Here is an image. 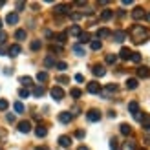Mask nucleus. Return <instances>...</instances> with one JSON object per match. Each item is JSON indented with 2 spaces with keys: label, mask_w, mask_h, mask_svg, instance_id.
<instances>
[{
  "label": "nucleus",
  "mask_w": 150,
  "mask_h": 150,
  "mask_svg": "<svg viewBox=\"0 0 150 150\" xmlns=\"http://www.w3.org/2000/svg\"><path fill=\"white\" fill-rule=\"evenodd\" d=\"M130 35L134 37V42L136 44H141L145 39H146V35H148V31L143 28V26H132V29H130Z\"/></svg>",
  "instance_id": "f257e3e1"
},
{
  "label": "nucleus",
  "mask_w": 150,
  "mask_h": 150,
  "mask_svg": "<svg viewBox=\"0 0 150 150\" xmlns=\"http://www.w3.org/2000/svg\"><path fill=\"white\" fill-rule=\"evenodd\" d=\"M88 121H92V123H97V121H101V112L97 110V108H92V110H88Z\"/></svg>",
  "instance_id": "f03ea898"
},
{
  "label": "nucleus",
  "mask_w": 150,
  "mask_h": 150,
  "mask_svg": "<svg viewBox=\"0 0 150 150\" xmlns=\"http://www.w3.org/2000/svg\"><path fill=\"white\" fill-rule=\"evenodd\" d=\"M50 93H51V97H53L55 101H62V97H64V90L61 88V86H53L50 90Z\"/></svg>",
  "instance_id": "7ed1b4c3"
},
{
  "label": "nucleus",
  "mask_w": 150,
  "mask_h": 150,
  "mask_svg": "<svg viewBox=\"0 0 150 150\" xmlns=\"http://www.w3.org/2000/svg\"><path fill=\"white\" fill-rule=\"evenodd\" d=\"M86 90H88V93H101V84L97 81H92V82H88Z\"/></svg>",
  "instance_id": "20e7f679"
},
{
  "label": "nucleus",
  "mask_w": 150,
  "mask_h": 150,
  "mask_svg": "<svg viewBox=\"0 0 150 150\" xmlns=\"http://www.w3.org/2000/svg\"><path fill=\"white\" fill-rule=\"evenodd\" d=\"M71 119H73V114H71V112H61V114H59V121H61L62 125L71 123Z\"/></svg>",
  "instance_id": "39448f33"
},
{
  "label": "nucleus",
  "mask_w": 150,
  "mask_h": 150,
  "mask_svg": "<svg viewBox=\"0 0 150 150\" xmlns=\"http://www.w3.org/2000/svg\"><path fill=\"white\" fill-rule=\"evenodd\" d=\"M137 77L139 79H150V68L148 66H139L137 68Z\"/></svg>",
  "instance_id": "423d86ee"
},
{
  "label": "nucleus",
  "mask_w": 150,
  "mask_h": 150,
  "mask_svg": "<svg viewBox=\"0 0 150 150\" xmlns=\"http://www.w3.org/2000/svg\"><path fill=\"white\" fill-rule=\"evenodd\" d=\"M92 73L95 75V77H104V75H106V70H104L103 64H95L92 68Z\"/></svg>",
  "instance_id": "0eeeda50"
},
{
  "label": "nucleus",
  "mask_w": 150,
  "mask_h": 150,
  "mask_svg": "<svg viewBox=\"0 0 150 150\" xmlns=\"http://www.w3.org/2000/svg\"><path fill=\"white\" fill-rule=\"evenodd\" d=\"M145 17H146V13H145L143 7H136V9L132 11V18L134 20H141V18H145Z\"/></svg>",
  "instance_id": "6e6552de"
},
{
  "label": "nucleus",
  "mask_w": 150,
  "mask_h": 150,
  "mask_svg": "<svg viewBox=\"0 0 150 150\" xmlns=\"http://www.w3.org/2000/svg\"><path fill=\"white\" fill-rule=\"evenodd\" d=\"M18 132H20V134L31 132V123H29V121H20V123H18Z\"/></svg>",
  "instance_id": "1a4fd4ad"
},
{
  "label": "nucleus",
  "mask_w": 150,
  "mask_h": 150,
  "mask_svg": "<svg viewBox=\"0 0 150 150\" xmlns=\"http://www.w3.org/2000/svg\"><path fill=\"white\" fill-rule=\"evenodd\" d=\"M20 51H22V48L18 46V44H13V46H9V50H7V55L9 57H18Z\"/></svg>",
  "instance_id": "9d476101"
},
{
  "label": "nucleus",
  "mask_w": 150,
  "mask_h": 150,
  "mask_svg": "<svg viewBox=\"0 0 150 150\" xmlns=\"http://www.w3.org/2000/svg\"><path fill=\"white\" fill-rule=\"evenodd\" d=\"M128 112H130L132 115L139 114V103H137V101H130V103H128Z\"/></svg>",
  "instance_id": "9b49d317"
},
{
  "label": "nucleus",
  "mask_w": 150,
  "mask_h": 150,
  "mask_svg": "<svg viewBox=\"0 0 150 150\" xmlns=\"http://www.w3.org/2000/svg\"><path fill=\"white\" fill-rule=\"evenodd\" d=\"M6 22H7V24H17V22H18V13L17 11H13V13H9V15H7V17H6Z\"/></svg>",
  "instance_id": "f8f14e48"
},
{
  "label": "nucleus",
  "mask_w": 150,
  "mask_h": 150,
  "mask_svg": "<svg viewBox=\"0 0 150 150\" xmlns=\"http://www.w3.org/2000/svg\"><path fill=\"white\" fill-rule=\"evenodd\" d=\"M119 57H121L123 61H130V57H132L130 48H121V51H119Z\"/></svg>",
  "instance_id": "ddd939ff"
},
{
  "label": "nucleus",
  "mask_w": 150,
  "mask_h": 150,
  "mask_svg": "<svg viewBox=\"0 0 150 150\" xmlns=\"http://www.w3.org/2000/svg\"><path fill=\"white\" fill-rule=\"evenodd\" d=\"M35 136L37 137H46L48 136V128H46V126H37V128H35Z\"/></svg>",
  "instance_id": "4468645a"
},
{
  "label": "nucleus",
  "mask_w": 150,
  "mask_h": 150,
  "mask_svg": "<svg viewBox=\"0 0 150 150\" xmlns=\"http://www.w3.org/2000/svg\"><path fill=\"white\" fill-rule=\"evenodd\" d=\"M55 15H70V7L64 6V4L57 6V7H55Z\"/></svg>",
  "instance_id": "2eb2a0df"
},
{
  "label": "nucleus",
  "mask_w": 150,
  "mask_h": 150,
  "mask_svg": "<svg viewBox=\"0 0 150 150\" xmlns=\"http://www.w3.org/2000/svg\"><path fill=\"white\" fill-rule=\"evenodd\" d=\"M59 145L64 146V148H68L71 145V137L70 136H61V137H59Z\"/></svg>",
  "instance_id": "dca6fc26"
},
{
  "label": "nucleus",
  "mask_w": 150,
  "mask_h": 150,
  "mask_svg": "<svg viewBox=\"0 0 150 150\" xmlns=\"http://www.w3.org/2000/svg\"><path fill=\"white\" fill-rule=\"evenodd\" d=\"M79 42H81V44L92 42V35H90V33H86V31H82V33L79 35Z\"/></svg>",
  "instance_id": "f3484780"
},
{
  "label": "nucleus",
  "mask_w": 150,
  "mask_h": 150,
  "mask_svg": "<svg viewBox=\"0 0 150 150\" xmlns=\"http://www.w3.org/2000/svg\"><path fill=\"white\" fill-rule=\"evenodd\" d=\"M125 39H126V33L121 31V29H117V31L114 33V40H115V42H123Z\"/></svg>",
  "instance_id": "a211bd4d"
},
{
  "label": "nucleus",
  "mask_w": 150,
  "mask_h": 150,
  "mask_svg": "<svg viewBox=\"0 0 150 150\" xmlns=\"http://www.w3.org/2000/svg\"><path fill=\"white\" fill-rule=\"evenodd\" d=\"M44 66H46V68H53V66H57V61L51 55H48L46 59H44Z\"/></svg>",
  "instance_id": "6ab92c4d"
},
{
  "label": "nucleus",
  "mask_w": 150,
  "mask_h": 150,
  "mask_svg": "<svg viewBox=\"0 0 150 150\" xmlns=\"http://www.w3.org/2000/svg\"><path fill=\"white\" fill-rule=\"evenodd\" d=\"M18 81H20V84L24 86V88H28V86H31V84H33V79H31V77H28V75H24V77H20Z\"/></svg>",
  "instance_id": "aec40b11"
},
{
  "label": "nucleus",
  "mask_w": 150,
  "mask_h": 150,
  "mask_svg": "<svg viewBox=\"0 0 150 150\" xmlns=\"http://www.w3.org/2000/svg\"><path fill=\"white\" fill-rule=\"evenodd\" d=\"M137 84H139V81L137 79H126V88H128V90H136L137 88Z\"/></svg>",
  "instance_id": "412c9836"
},
{
  "label": "nucleus",
  "mask_w": 150,
  "mask_h": 150,
  "mask_svg": "<svg viewBox=\"0 0 150 150\" xmlns=\"http://www.w3.org/2000/svg\"><path fill=\"white\" fill-rule=\"evenodd\" d=\"M119 130H121V134H123V136H130V134H132L130 125H126V123H123L121 126H119Z\"/></svg>",
  "instance_id": "4be33fe9"
},
{
  "label": "nucleus",
  "mask_w": 150,
  "mask_h": 150,
  "mask_svg": "<svg viewBox=\"0 0 150 150\" xmlns=\"http://www.w3.org/2000/svg\"><path fill=\"white\" fill-rule=\"evenodd\" d=\"M73 53L79 55V57H82V55H86V51H84V48H82L81 44H75V46H73Z\"/></svg>",
  "instance_id": "5701e85b"
},
{
  "label": "nucleus",
  "mask_w": 150,
  "mask_h": 150,
  "mask_svg": "<svg viewBox=\"0 0 150 150\" xmlns=\"http://www.w3.org/2000/svg\"><path fill=\"white\" fill-rule=\"evenodd\" d=\"M90 48H92L93 51H99V50L103 48V44H101V40H99V39H95V40L90 42Z\"/></svg>",
  "instance_id": "b1692460"
},
{
  "label": "nucleus",
  "mask_w": 150,
  "mask_h": 150,
  "mask_svg": "<svg viewBox=\"0 0 150 150\" xmlns=\"http://www.w3.org/2000/svg\"><path fill=\"white\" fill-rule=\"evenodd\" d=\"M112 17H114V11H112V9H104L101 13V20H110Z\"/></svg>",
  "instance_id": "393cba45"
},
{
  "label": "nucleus",
  "mask_w": 150,
  "mask_h": 150,
  "mask_svg": "<svg viewBox=\"0 0 150 150\" xmlns=\"http://www.w3.org/2000/svg\"><path fill=\"white\" fill-rule=\"evenodd\" d=\"M97 37H99V39H106V37H110V29H106V28L99 29V31H97Z\"/></svg>",
  "instance_id": "a878e982"
},
{
  "label": "nucleus",
  "mask_w": 150,
  "mask_h": 150,
  "mask_svg": "<svg viewBox=\"0 0 150 150\" xmlns=\"http://www.w3.org/2000/svg\"><path fill=\"white\" fill-rule=\"evenodd\" d=\"M121 150H136V143L134 141H126V143H123Z\"/></svg>",
  "instance_id": "bb28decb"
},
{
  "label": "nucleus",
  "mask_w": 150,
  "mask_h": 150,
  "mask_svg": "<svg viewBox=\"0 0 150 150\" xmlns=\"http://www.w3.org/2000/svg\"><path fill=\"white\" fill-rule=\"evenodd\" d=\"M117 90H119L117 84H106V88H104L103 92H106V93H114V92H117Z\"/></svg>",
  "instance_id": "cd10ccee"
},
{
  "label": "nucleus",
  "mask_w": 150,
  "mask_h": 150,
  "mask_svg": "<svg viewBox=\"0 0 150 150\" xmlns=\"http://www.w3.org/2000/svg\"><path fill=\"white\" fill-rule=\"evenodd\" d=\"M15 39H17V40H24L26 39V31H24V29H17V31H15Z\"/></svg>",
  "instance_id": "c85d7f7f"
},
{
  "label": "nucleus",
  "mask_w": 150,
  "mask_h": 150,
  "mask_svg": "<svg viewBox=\"0 0 150 150\" xmlns=\"http://www.w3.org/2000/svg\"><path fill=\"white\" fill-rule=\"evenodd\" d=\"M44 92H46V90H44V86H35L33 95H35V97H42V95H44Z\"/></svg>",
  "instance_id": "c756f323"
},
{
  "label": "nucleus",
  "mask_w": 150,
  "mask_h": 150,
  "mask_svg": "<svg viewBox=\"0 0 150 150\" xmlns=\"http://www.w3.org/2000/svg\"><path fill=\"white\" fill-rule=\"evenodd\" d=\"M37 81H39V82H46L48 81V73L46 71H39V73H37Z\"/></svg>",
  "instance_id": "7c9ffc66"
},
{
  "label": "nucleus",
  "mask_w": 150,
  "mask_h": 150,
  "mask_svg": "<svg viewBox=\"0 0 150 150\" xmlns=\"http://www.w3.org/2000/svg\"><path fill=\"white\" fill-rule=\"evenodd\" d=\"M104 61H106V64H115V61H117V55H114V53H108Z\"/></svg>",
  "instance_id": "2f4dec72"
},
{
  "label": "nucleus",
  "mask_w": 150,
  "mask_h": 150,
  "mask_svg": "<svg viewBox=\"0 0 150 150\" xmlns=\"http://www.w3.org/2000/svg\"><path fill=\"white\" fill-rule=\"evenodd\" d=\"M66 37H68V33H66V31H62V33H59V35H55V40L57 42H66Z\"/></svg>",
  "instance_id": "473e14b6"
},
{
  "label": "nucleus",
  "mask_w": 150,
  "mask_h": 150,
  "mask_svg": "<svg viewBox=\"0 0 150 150\" xmlns=\"http://www.w3.org/2000/svg\"><path fill=\"white\" fill-rule=\"evenodd\" d=\"M57 82H61V84H68V82H70V77H68V75H59V77H57Z\"/></svg>",
  "instance_id": "72a5a7b5"
},
{
  "label": "nucleus",
  "mask_w": 150,
  "mask_h": 150,
  "mask_svg": "<svg viewBox=\"0 0 150 150\" xmlns=\"http://www.w3.org/2000/svg\"><path fill=\"white\" fill-rule=\"evenodd\" d=\"M13 108H15V112H17V114H22V112H24V104H22L20 101H17Z\"/></svg>",
  "instance_id": "f704fd0d"
},
{
  "label": "nucleus",
  "mask_w": 150,
  "mask_h": 150,
  "mask_svg": "<svg viewBox=\"0 0 150 150\" xmlns=\"http://www.w3.org/2000/svg\"><path fill=\"white\" fill-rule=\"evenodd\" d=\"M70 93H71V97H73V99H79V97L82 95V92H81L79 88H71V92H70Z\"/></svg>",
  "instance_id": "c9c22d12"
},
{
  "label": "nucleus",
  "mask_w": 150,
  "mask_h": 150,
  "mask_svg": "<svg viewBox=\"0 0 150 150\" xmlns=\"http://www.w3.org/2000/svg\"><path fill=\"white\" fill-rule=\"evenodd\" d=\"M40 48H42V42H40V40H33V42H31V50H33V51H39Z\"/></svg>",
  "instance_id": "e433bc0d"
},
{
  "label": "nucleus",
  "mask_w": 150,
  "mask_h": 150,
  "mask_svg": "<svg viewBox=\"0 0 150 150\" xmlns=\"http://www.w3.org/2000/svg\"><path fill=\"white\" fill-rule=\"evenodd\" d=\"M130 61H132V62H136V64H139V62H141V53H137V51H136V53H132Z\"/></svg>",
  "instance_id": "4c0bfd02"
},
{
  "label": "nucleus",
  "mask_w": 150,
  "mask_h": 150,
  "mask_svg": "<svg viewBox=\"0 0 150 150\" xmlns=\"http://www.w3.org/2000/svg\"><path fill=\"white\" fill-rule=\"evenodd\" d=\"M18 95L22 97V99H26V97L29 95V90H28V88H20V90H18Z\"/></svg>",
  "instance_id": "58836bf2"
},
{
  "label": "nucleus",
  "mask_w": 150,
  "mask_h": 150,
  "mask_svg": "<svg viewBox=\"0 0 150 150\" xmlns=\"http://www.w3.org/2000/svg\"><path fill=\"white\" fill-rule=\"evenodd\" d=\"M70 33H71V35H75V37H79L82 31H81V28H79V26H73V28L70 29Z\"/></svg>",
  "instance_id": "ea45409f"
},
{
  "label": "nucleus",
  "mask_w": 150,
  "mask_h": 150,
  "mask_svg": "<svg viewBox=\"0 0 150 150\" xmlns=\"http://www.w3.org/2000/svg\"><path fill=\"white\" fill-rule=\"evenodd\" d=\"M117 148H119L117 139H115V137H112V139H110V150H117Z\"/></svg>",
  "instance_id": "a19ab883"
},
{
  "label": "nucleus",
  "mask_w": 150,
  "mask_h": 150,
  "mask_svg": "<svg viewBox=\"0 0 150 150\" xmlns=\"http://www.w3.org/2000/svg\"><path fill=\"white\" fill-rule=\"evenodd\" d=\"M4 110H7V101L0 99V112H4Z\"/></svg>",
  "instance_id": "79ce46f5"
},
{
  "label": "nucleus",
  "mask_w": 150,
  "mask_h": 150,
  "mask_svg": "<svg viewBox=\"0 0 150 150\" xmlns=\"http://www.w3.org/2000/svg\"><path fill=\"white\" fill-rule=\"evenodd\" d=\"M84 136H86V132H84V130H77V132H75V137H79V139H82Z\"/></svg>",
  "instance_id": "37998d69"
},
{
  "label": "nucleus",
  "mask_w": 150,
  "mask_h": 150,
  "mask_svg": "<svg viewBox=\"0 0 150 150\" xmlns=\"http://www.w3.org/2000/svg\"><path fill=\"white\" fill-rule=\"evenodd\" d=\"M57 68L61 70V71H64L66 68H68V64H66V62H57Z\"/></svg>",
  "instance_id": "c03bdc74"
},
{
  "label": "nucleus",
  "mask_w": 150,
  "mask_h": 150,
  "mask_svg": "<svg viewBox=\"0 0 150 150\" xmlns=\"http://www.w3.org/2000/svg\"><path fill=\"white\" fill-rule=\"evenodd\" d=\"M70 17H71L73 20H81V18H82V15H81V13H70Z\"/></svg>",
  "instance_id": "a18cd8bd"
},
{
  "label": "nucleus",
  "mask_w": 150,
  "mask_h": 150,
  "mask_svg": "<svg viewBox=\"0 0 150 150\" xmlns=\"http://www.w3.org/2000/svg\"><path fill=\"white\" fill-rule=\"evenodd\" d=\"M6 119L7 123H15V114H6Z\"/></svg>",
  "instance_id": "49530a36"
},
{
  "label": "nucleus",
  "mask_w": 150,
  "mask_h": 150,
  "mask_svg": "<svg viewBox=\"0 0 150 150\" xmlns=\"http://www.w3.org/2000/svg\"><path fill=\"white\" fill-rule=\"evenodd\" d=\"M7 39V35H6V31H0V44H2L4 40Z\"/></svg>",
  "instance_id": "de8ad7c7"
},
{
  "label": "nucleus",
  "mask_w": 150,
  "mask_h": 150,
  "mask_svg": "<svg viewBox=\"0 0 150 150\" xmlns=\"http://www.w3.org/2000/svg\"><path fill=\"white\" fill-rule=\"evenodd\" d=\"M75 81H77V82H84V77H82L81 73H77V75H75Z\"/></svg>",
  "instance_id": "09e8293b"
},
{
  "label": "nucleus",
  "mask_w": 150,
  "mask_h": 150,
  "mask_svg": "<svg viewBox=\"0 0 150 150\" xmlns=\"http://www.w3.org/2000/svg\"><path fill=\"white\" fill-rule=\"evenodd\" d=\"M17 9H18V11L24 9V2H17Z\"/></svg>",
  "instance_id": "8fccbe9b"
},
{
  "label": "nucleus",
  "mask_w": 150,
  "mask_h": 150,
  "mask_svg": "<svg viewBox=\"0 0 150 150\" xmlns=\"http://www.w3.org/2000/svg\"><path fill=\"white\" fill-rule=\"evenodd\" d=\"M11 73H13V71H11L9 68H6V70H4V75H11Z\"/></svg>",
  "instance_id": "3c124183"
},
{
  "label": "nucleus",
  "mask_w": 150,
  "mask_h": 150,
  "mask_svg": "<svg viewBox=\"0 0 150 150\" xmlns=\"http://www.w3.org/2000/svg\"><path fill=\"white\" fill-rule=\"evenodd\" d=\"M35 150H50V148H48V146H37Z\"/></svg>",
  "instance_id": "603ef678"
},
{
  "label": "nucleus",
  "mask_w": 150,
  "mask_h": 150,
  "mask_svg": "<svg viewBox=\"0 0 150 150\" xmlns=\"http://www.w3.org/2000/svg\"><path fill=\"white\" fill-rule=\"evenodd\" d=\"M4 53H6V50H4L2 46H0V55H4Z\"/></svg>",
  "instance_id": "864d4df0"
},
{
  "label": "nucleus",
  "mask_w": 150,
  "mask_h": 150,
  "mask_svg": "<svg viewBox=\"0 0 150 150\" xmlns=\"http://www.w3.org/2000/svg\"><path fill=\"white\" fill-rule=\"evenodd\" d=\"M77 150H90V148H86V146H79Z\"/></svg>",
  "instance_id": "5fc2aeb1"
},
{
  "label": "nucleus",
  "mask_w": 150,
  "mask_h": 150,
  "mask_svg": "<svg viewBox=\"0 0 150 150\" xmlns=\"http://www.w3.org/2000/svg\"><path fill=\"white\" fill-rule=\"evenodd\" d=\"M146 20H148V22H150V11H148V13H146Z\"/></svg>",
  "instance_id": "6e6d98bb"
},
{
  "label": "nucleus",
  "mask_w": 150,
  "mask_h": 150,
  "mask_svg": "<svg viewBox=\"0 0 150 150\" xmlns=\"http://www.w3.org/2000/svg\"><path fill=\"white\" fill-rule=\"evenodd\" d=\"M4 4H6V2H4V0H0V7H2V6H4Z\"/></svg>",
  "instance_id": "4d7b16f0"
},
{
  "label": "nucleus",
  "mask_w": 150,
  "mask_h": 150,
  "mask_svg": "<svg viewBox=\"0 0 150 150\" xmlns=\"http://www.w3.org/2000/svg\"><path fill=\"white\" fill-rule=\"evenodd\" d=\"M0 31H2V20H0Z\"/></svg>",
  "instance_id": "13d9d810"
},
{
  "label": "nucleus",
  "mask_w": 150,
  "mask_h": 150,
  "mask_svg": "<svg viewBox=\"0 0 150 150\" xmlns=\"http://www.w3.org/2000/svg\"><path fill=\"white\" fill-rule=\"evenodd\" d=\"M139 150H145V148H139Z\"/></svg>",
  "instance_id": "bf43d9fd"
}]
</instances>
